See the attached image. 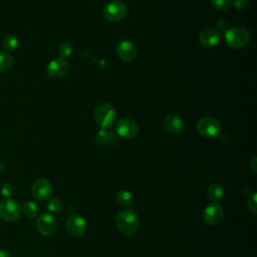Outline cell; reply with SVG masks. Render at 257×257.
<instances>
[{
  "mask_svg": "<svg viewBox=\"0 0 257 257\" xmlns=\"http://www.w3.org/2000/svg\"><path fill=\"white\" fill-rule=\"evenodd\" d=\"M139 133V126L131 118H121L116 124V134L123 139H134Z\"/></svg>",
  "mask_w": 257,
  "mask_h": 257,
  "instance_id": "cell-12",
  "label": "cell"
},
{
  "mask_svg": "<svg viewBox=\"0 0 257 257\" xmlns=\"http://www.w3.org/2000/svg\"><path fill=\"white\" fill-rule=\"evenodd\" d=\"M115 225L121 234L125 236L134 235L139 228V218L137 213L131 209L121 210L115 217Z\"/></svg>",
  "mask_w": 257,
  "mask_h": 257,
  "instance_id": "cell-1",
  "label": "cell"
},
{
  "mask_svg": "<svg viewBox=\"0 0 257 257\" xmlns=\"http://www.w3.org/2000/svg\"><path fill=\"white\" fill-rule=\"evenodd\" d=\"M115 201L116 203L124 208H128L132 206L134 202L133 195L127 190H120L115 194Z\"/></svg>",
  "mask_w": 257,
  "mask_h": 257,
  "instance_id": "cell-18",
  "label": "cell"
},
{
  "mask_svg": "<svg viewBox=\"0 0 257 257\" xmlns=\"http://www.w3.org/2000/svg\"><path fill=\"white\" fill-rule=\"evenodd\" d=\"M224 209L218 203H212L208 205L204 210V220L211 226L219 225L224 219Z\"/></svg>",
  "mask_w": 257,
  "mask_h": 257,
  "instance_id": "cell-8",
  "label": "cell"
},
{
  "mask_svg": "<svg viewBox=\"0 0 257 257\" xmlns=\"http://www.w3.org/2000/svg\"><path fill=\"white\" fill-rule=\"evenodd\" d=\"M127 12L125 4L121 1H111L108 2L103 8L104 17L111 22H117L122 20Z\"/></svg>",
  "mask_w": 257,
  "mask_h": 257,
  "instance_id": "cell-6",
  "label": "cell"
},
{
  "mask_svg": "<svg viewBox=\"0 0 257 257\" xmlns=\"http://www.w3.org/2000/svg\"><path fill=\"white\" fill-rule=\"evenodd\" d=\"M221 22H222V24H220V23H216V25H217V27L219 28V29H224V27H225V29H226V27H227V22L224 20V19H221Z\"/></svg>",
  "mask_w": 257,
  "mask_h": 257,
  "instance_id": "cell-30",
  "label": "cell"
},
{
  "mask_svg": "<svg viewBox=\"0 0 257 257\" xmlns=\"http://www.w3.org/2000/svg\"><path fill=\"white\" fill-rule=\"evenodd\" d=\"M72 53V46L68 42H63L58 46V55L60 58H66Z\"/></svg>",
  "mask_w": 257,
  "mask_h": 257,
  "instance_id": "cell-24",
  "label": "cell"
},
{
  "mask_svg": "<svg viewBox=\"0 0 257 257\" xmlns=\"http://www.w3.org/2000/svg\"><path fill=\"white\" fill-rule=\"evenodd\" d=\"M95 142L100 146L111 145V144H114L116 142V136H115L114 133H112L108 130L101 128L95 135Z\"/></svg>",
  "mask_w": 257,
  "mask_h": 257,
  "instance_id": "cell-16",
  "label": "cell"
},
{
  "mask_svg": "<svg viewBox=\"0 0 257 257\" xmlns=\"http://www.w3.org/2000/svg\"><path fill=\"white\" fill-rule=\"evenodd\" d=\"M249 167H250V169H251L254 173L257 172V161H256V157H253V158L251 159V161L249 162Z\"/></svg>",
  "mask_w": 257,
  "mask_h": 257,
  "instance_id": "cell-28",
  "label": "cell"
},
{
  "mask_svg": "<svg viewBox=\"0 0 257 257\" xmlns=\"http://www.w3.org/2000/svg\"><path fill=\"white\" fill-rule=\"evenodd\" d=\"M66 229L70 235L80 237L85 233L87 224L83 217L79 215H71L66 220Z\"/></svg>",
  "mask_w": 257,
  "mask_h": 257,
  "instance_id": "cell-11",
  "label": "cell"
},
{
  "mask_svg": "<svg viewBox=\"0 0 257 257\" xmlns=\"http://www.w3.org/2000/svg\"><path fill=\"white\" fill-rule=\"evenodd\" d=\"M21 211L27 218H35L38 215V206L32 201H27L23 204Z\"/></svg>",
  "mask_w": 257,
  "mask_h": 257,
  "instance_id": "cell-21",
  "label": "cell"
},
{
  "mask_svg": "<svg viewBox=\"0 0 257 257\" xmlns=\"http://www.w3.org/2000/svg\"><path fill=\"white\" fill-rule=\"evenodd\" d=\"M224 194H225L224 188L218 183H214L210 185L209 188L207 189V196L214 203H217L220 200H222L224 197Z\"/></svg>",
  "mask_w": 257,
  "mask_h": 257,
  "instance_id": "cell-17",
  "label": "cell"
},
{
  "mask_svg": "<svg viewBox=\"0 0 257 257\" xmlns=\"http://www.w3.org/2000/svg\"><path fill=\"white\" fill-rule=\"evenodd\" d=\"M52 193V187L46 179H37L31 186L32 196L39 201L47 200Z\"/></svg>",
  "mask_w": 257,
  "mask_h": 257,
  "instance_id": "cell-10",
  "label": "cell"
},
{
  "mask_svg": "<svg viewBox=\"0 0 257 257\" xmlns=\"http://www.w3.org/2000/svg\"><path fill=\"white\" fill-rule=\"evenodd\" d=\"M247 204H248L249 210H250L253 214H256V212H257V210H256V208H257V201H256V193H255V192L252 193V194L249 196Z\"/></svg>",
  "mask_w": 257,
  "mask_h": 257,
  "instance_id": "cell-26",
  "label": "cell"
},
{
  "mask_svg": "<svg viewBox=\"0 0 257 257\" xmlns=\"http://www.w3.org/2000/svg\"><path fill=\"white\" fill-rule=\"evenodd\" d=\"M46 206L51 213H59L62 209V202L58 198H51L48 200Z\"/></svg>",
  "mask_w": 257,
  "mask_h": 257,
  "instance_id": "cell-22",
  "label": "cell"
},
{
  "mask_svg": "<svg viewBox=\"0 0 257 257\" xmlns=\"http://www.w3.org/2000/svg\"><path fill=\"white\" fill-rule=\"evenodd\" d=\"M3 169H4V163L2 162V160H0V172L3 171Z\"/></svg>",
  "mask_w": 257,
  "mask_h": 257,
  "instance_id": "cell-31",
  "label": "cell"
},
{
  "mask_svg": "<svg viewBox=\"0 0 257 257\" xmlns=\"http://www.w3.org/2000/svg\"><path fill=\"white\" fill-rule=\"evenodd\" d=\"M199 41L205 47H214L220 42V33L216 29L206 28L200 33Z\"/></svg>",
  "mask_w": 257,
  "mask_h": 257,
  "instance_id": "cell-14",
  "label": "cell"
},
{
  "mask_svg": "<svg viewBox=\"0 0 257 257\" xmlns=\"http://www.w3.org/2000/svg\"><path fill=\"white\" fill-rule=\"evenodd\" d=\"M214 8L219 11H227L232 5V0H210Z\"/></svg>",
  "mask_w": 257,
  "mask_h": 257,
  "instance_id": "cell-23",
  "label": "cell"
},
{
  "mask_svg": "<svg viewBox=\"0 0 257 257\" xmlns=\"http://www.w3.org/2000/svg\"><path fill=\"white\" fill-rule=\"evenodd\" d=\"M69 69L68 62L63 58H54L52 59L47 67H46V73L50 78L58 79L62 78L66 75Z\"/></svg>",
  "mask_w": 257,
  "mask_h": 257,
  "instance_id": "cell-9",
  "label": "cell"
},
{
  "mask_svg": "<svg viewBox=\"0 0 257 257\" xmlns=\"http://www.w3.org/2000/svg\"><path fill=\"white\" fill-rule=\"evenodd\" d=\"M116 53L123 61H132L137 56V46L131 40H121L116 46Z\"/></svg>",
  "mask_w": 257,
  "mask_h": 257,
  "instance_id": "cell-13",
  "label": "cell"
},
{
  "mask_svg": "<svg viewBox=\"0 0 257 257\" xmlns=\"http://www.w3.org/2000/svg\"><path fill=\"white\" fill-rule=\"evenodd\" d=\"M0 257H10V253L6 249H0Z\"/></svg>",
  "mask_w": 257,
  "mask_h": 257,
  "instance_id": "cell-29",
  "label": "cell"
},
{
  "mask_svg": "<svg viewBox=\"0 0 257 257\" xmlns=\"http://www.w3.org/2000/svg\"><path fill=\"white\" fill-rule=\"evenodd\" d=\"M233 5L235 6L236 9L243 11L248 7V1L247 0H235Z\"/></svg>",
  "mask_w": 257,
  "mask_h": 257,
  "instance_id": "cell-27",
  "label": "cell"
},
{
  "mask_svg": "<svg viewBox=\"0 0 257 257\" xmlns=\"http://www.w3.org/2000/svg\"><path fill=\"white\" fill-rule=\"evenodd\" d=\"M164 124L166 130L171 134H179L183 130V120L180 115L176 113L167 114Z\"/></svg>",
  "mask_w": 257,
  "mask_h": 257,
  "instance_id": "cell-15",
  "label": "cell"
},
{
  "mask_svg": "<svg viewBox=\"0 0 257 257\" xmlns=\"http://www.w3.org/2000/svg\"><path fill=\"white\" fill-rule=\"evenodd\" d=\"M19 45V40L14 34H7L3 38V47L7 52L14 51Z\"/></svg>",
  "mask_w": 257,
  "mask_h": 257,
  "instance_id": "cell-20",
  "label": "cell"
},
{
  "mask_svg": "<svg viewBox=\"0 0 257 257\" xmlns=\"http://www.w3.org/2000/svg\"><path fill=\"white\" fill-rule=\"evenodd\" d=\"M0 192H1V195L5 198H9L10 196L13 195L14 193V188L13 186L10 184V183H5L1 186V189H0Z\"/></svg>",
  "mask_w": 257,
  "mask_h": 257,
  "instance_id": "cell-25",
  "label": "cell"
},
{
  "mask_svg": "<svg viewBox=\"0 0 257 257\" xmlns=\"http://www.w3.org/2000/svg\"><path fill=\"white\" fill-rule=\"evenodd\" d=\"M14 59L10 52L0 51V72L8 71L13 65Z\"/></svg>",
  "mask_w": 257,
  "mask_h": 257,
  "instance_id": "cell-19",
  "label": "cell"
},
{
  "mask_svg": "<svg viewBox=\"0 0 257 257\" xmlns=\"http://www.w3.org/2000/svg\"><path fill=\"white\" fill-rule=\"evenodd\" d=\"M93 116H94L95 122L101 128L108 130L115 122L116 113L114 108L109 103L103 102L95 107Z\"/></svg>",
  "mask_w": 257,
  "mask_h": 257,
  "instance_id": "cell-3",
  "label": "cell"
},
{
  "mask_svg": "<svg viewBox=\"0 0 257 257\" xmlns=\"http://www.w3.org/2000/svg\"><path fill=\"white\" fill-rule=\"evenodd\" d=\"M197 130L200 135L206 138H215L220 135L222 125L221 122L214 117L205 116L197 123Z\"/></svg>",
  "mask_w": 257,
  "mask_h": 257,
  "instance_id": "cell-4",
  "label": "cell"
},
{
  "mask_svg": "<svg viewBox=\"0 0 257 257\" xmlns=\"http://www.w3.org/2000/svg\"><path fill=\"white\" fill-rule=\"evenodd\" d=\"M250 34L244 27H231L225 32V41L227 45L233 49H240L247 45Z\"/></svg>",
  "mask_w": 257,
  "mask_h": 257,
  "instance_id": "cell-2",
  "label": "cell"
},
{
  "mask_svg": "<svg viewBox=\"0 0 257 257\" xmlns=\"http://www.w3.org/2000/svg\"><path fill=\"white\" fill-rule=\"evenodd\" d=\"M36 228L40 234L44 236H51L57 229V222L51 214L44 213L37 217Z\"/></svg>",
  "mask_w": 257,
  "mask_h": 257,
  "instance_id": "cell-7",
  "label": "cell"
},
{
  "mask_svg": "<svg viewBox=\"0 0 257 257\" xmlns=\"http://www.w3.org/2000/svg\"><path fill=\"white\" fill-rule=\"evenodd\" d=\"M21 208L19 204L12 199H3L0 201V217L4 221L14 222L19 219Z\"/></svg>",
  "mask_w": 257,
  "mask_h": 257,
  "instance_id": "cell-5",
  "label": "cell"
}]
</instances>
